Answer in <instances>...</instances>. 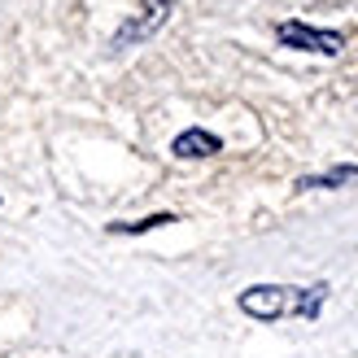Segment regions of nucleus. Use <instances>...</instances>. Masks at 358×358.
Returning <instances> with one entry per match:
<instances>
[{
  "instance_id": "1",
  "label": "nucleus",
  "mask_w": 358,
  "mask_h": 358,
  "mask_svg": "<svg viewBox=\"0 0 358 358\" xmlns=\"http://www.w3.org/2000/svg\"><path fill=\"white\" fill-rule=\"evenodd\" d=\"M324 284L319 289H289V284H254V289L241 293V310L254 319H284V315H301L315 319L319 301H324Z\"/></svg>"
},
{
  "instance_id": "2",
  "label": "nucleus",
  "mask_w": 358,
  "mask_h": 358,
  "mask_svg": "<svg viewBox=\"0 0 358 358\" xmlns=\"http://www.w3.org/2000/svg\"><path fill=\"white\" fill-rule=\"evenodd\" d=\"M275 40L284 48H301V52H319V57H336L345 48V35L341 31H319L306 22H280L275 27Z\"/></svg>"
},
{
  "instance_id": "3",
  "label": "nucleus",
  "mask_w": 358,
  "mask_h": 358,
  "mask_svg": "<svg viewBox=\"0 0 358 358\" xmlns=\"http://www.w3.org/2000/svg\"><path fill=\"white\" fill-rule=\"evenodd\" d=\"M219 149H223V140L214 136V131H201V127L179 131V136H175V145H171L175 157H210V153H219Z\"/></svg>"
},
{
  "instance_id": "4",
  "label": "nucleus",
  "mask_w": 358,
  "mask_h": 358,
  "mask_svg": "<svg viewBox=\"0 0 358 358\" xmlns=\"http://www.w3.org/2000/svg\"><path fill=\"white\" fill-rule=\"evenodd\" d=\"M350 179H358V166H336L328 175H310V179H301L297 188H336V184H350Z\"/></svg>"
},
{
  "instance_id": "5",
  "label": "nucleus",
  "mask_w": 358,
  "mask_h": 358,
  "mask_svg": "<svg viewBox=\"0 0 358 358\" xmlns=\"http://www.w3.org/2000/svg\"><path fill=\"white\" fill-rule=\"evenodd\" d=\"M175 223V214H149V219H140V223H114L110 231H122V236H136V231H153V227H166Z\"/></svg>"
},
{
  "instance_id": "6",
  "label": "nucleus",
  "mask_w": 358,
  "mask_h": 358,
  "mask_svg": "<svg viewBox=\"0 0 358 358\" xmlns=\"http://www.w3.org/2000/svg\"><path fill=\"white\" fill-rule=\"evenodd\" d=\"M149 5H175V0H149Z\"/></svg>"
}]
</instances>
